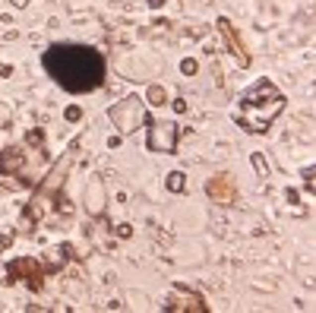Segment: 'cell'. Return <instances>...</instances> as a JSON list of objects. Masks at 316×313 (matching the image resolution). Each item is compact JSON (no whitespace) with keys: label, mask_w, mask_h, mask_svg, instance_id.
<instances>
[{"label":"cell","mask_w":316,"mask_h":313,"mask_svg":"<svg viewBox=\"0 0 316 313\" xmlns=\"http://www.w3.org/2000/svg\"><path fill=\"white\" fill-rule=\"evenodd\" d=\"M66 120H79V108H66Z\"/></svg>","instance_id":"3"},{"label":"cell","mask_w":316,"mask_h":313,"mask_svg":"<svg viewBox=\"0 0 316 313\" xmlns=\"http://www.w3.org/2000/svg\"><path fill=\"white\" fill-rule=\"evenodd\" d=\"M45 70L66 92H92L105 82V57L85 45H54L45 51Z\"/></svg>","instance_id":"1"},{"label":"cell","mask_w":316,"mask_h":313,"mask_svg":"<svg viewBox=\"0 0 316 313\" xmlns=\"http://www.w3.org/2000/svg\"><path fill=\"white\" fill-rule=\"evenodd\" d=\"M168 187H171V190H184V174H171V177H168Z\"/></svg>","instance_id":"2"}]
</instances>
